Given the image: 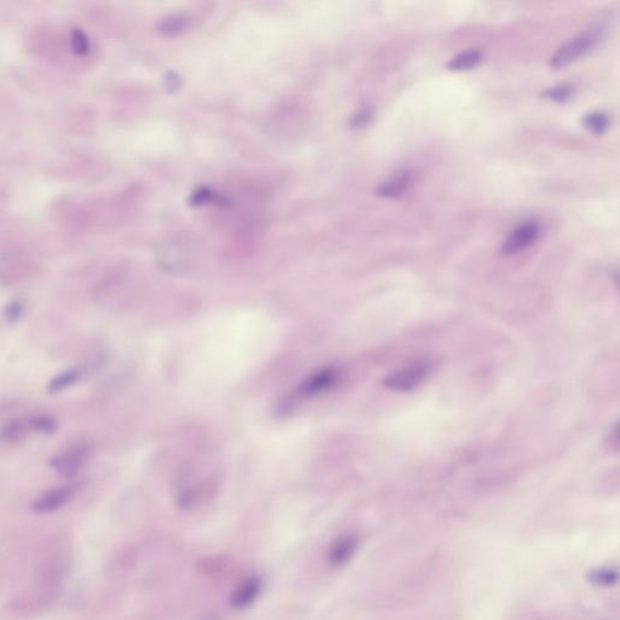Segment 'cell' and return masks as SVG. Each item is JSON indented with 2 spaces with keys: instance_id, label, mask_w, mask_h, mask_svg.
<instances>
[{
  "instance_id": "obj_1",
  "label": "cell",
  "mask_w": 620,
  "mask_h": 620,
  "mask_svg": "<svg viewBox=\"0 0 620 620\" xmlns=\"http://www.w3.org/2000/svg\"><path fill=\"white\" fill-rule=\"evenodd\" d=\"M90 445L85 441H76L49 460V467L62 478L73 480L84 469L90 458Z\"/></svg>"
},
{
  "instance_id": "obj_2",
  "label": "cell",
  "mask_w": 620,
  "mask_h": 620,
  "mask_svg": "<svg viewBox=\"0 0 620 620\" xmlns=\"http://www.w3.org/2000/svg\"><path fill=\"white\" fill-rule=\"evenodd\" d=\"M601 38L598 29H590L584 33L579 34L576 38L571 39L569 43L564 44L555 52L550 58V67L554 69H560L578 58L584 56L590 51L597 42Z\"/></svg>"
},
{
  "instance_id": "obj_3",
  "label": "cell",
  "mask_w": 620,
  "mask_h": 620,
  "mask_svg": "<svg viewBox=\"0 0 620 620\" xmlns=\"http://www.w3.org/2000/svg\"><path fill=\"white\" fill-rule=\"evenodd\" d=\"M431 369L433 365L429 361H418L393 372L385 378L384 385L398 392L412 390L431 374Z\"/></svg>"
},
{
  "instance_id": "obj_4",
  "label": "cell",
  "mask_w": 620,
  "mask_h": 620,
  "mask_svg": "<svg viewBox=\"0 0 620 620\" xmlns=\"http://www.w3.org/2000/svg\"><path fill=\"white\" fill-rule=\"evenodd\" d=\"M79 488L81 483H69L60 487L50 488L32 503V510L38 514L56 512L57 509L66 505L76 496Z\"/></svg>"
},
{
  "instance_id": "obj_5",
  "label": "cell",
  "mask_w": 620,
  "mask_h": 620,
  "mask_svg": "<svg viewBox=\"0 0 620 620\" xmlns=\"http://www.w3.org/2000/svg\"><path fill=\"white\" fill-rule=\"evenodd\" d=\"M27 258L21 253L9 252L0 256V285L12 286L28 275Z\"/></svg>"
},
{
  "instance_id": "obj_6",
  "label": "cell",
  "mask_w": 620,
  "mask_h": 620,
  "mask_svg": "<svg viewBox=\"0 0 620 620\" xmlns=\"http://www.w3.org/2000/svg\"><path fill=\"white\" fill-rule=\"evenodd\" d=\"M538 235H539L538 223L526 222L525 224H521L507 237V240L503 244L502 252L504 255H512L520 252L521 250L530 246V244H533Z\"/></svg>"
},
{
  "instance_id": "obj_7",
  "label": "cell",
  "mask_w": 620,
  "mask_h": 620,
  "mask_svg": "<svg viewBox=\"0 0 620 620\" xmlns=\"http://www.w3.org/2000/svg\"><path fill=\"white\" fill-rule=\"evenodd\" d=\"M263 589V582L260 577L251 576L239 583L232 596H231V606L235 610H244L246 607L251 606L256 601Z\"/></svg>"
},
{
  "instance_id": "obj_8",
  "label": "cell",
  "mask_w": 620,
  "mask_h": 620,
  "mask_svg": "<svg viewBox=\"0 0 620 620\" xmlns=\"http://www.w3.org/2000/svg\"><path fill=\"white\" fill-rule=\"evenodd\" d=\"M29 433L27 418H11L0 424V442L9 446L19 445L28 437Z\"/></svg>"
},
{
  "instance_id": "obj_9",
  "label": "cell",
  "mask_w": 620,
  "mask_h": 620,
  "mask_svg": "<svg viewBox=\"0 0 620 620\" xmlns=\"http://www.w3.org/2000/svg\"><path fill=\"white\" fill-rule=\"evenodd\" d=\"M358 545V538L355 535H342L336 540H333L328 553L327 560L333 567H341L346 564L354 554Z\"/></svg>"
},
{
  "instance_id": "obj_10",
  "label": "cell",
  "mask_w": 620,
  "mask_h": 620,
  "mask_svg": "<svg viewBox=\"0 0 620 620\" xmlns=\"http://www.w3.org/2000/svg\"><path fill=\"white\" fill-rule=\"evenodd\" d=\"M84 369L81 367H72V369H65L60 374H56L53 378L49 382L48 392L50 394L61 393L66 389H69L76 383H79L83 377H84Z\"/></svg>"
},
{
  "instance_id": "obj_11",
  "label": "cell",
  "mask_w": 620,
  "mask_h": 620,
  "mask_svg": "<svg viewBox=\"0 0 620 620\" xmlns=\"http://www.w3.org/2000/svg\"><path fill=\"white\" fill-rule=\"evenodd\" d=\"M413 176L411 172H403L385 182L377 190V194L384 198H396L403 194L410 185H412Z\"/></svg>"
},
{
  "instance_id": "obj_12",
  "label": "cell",
  "mask_w": 620,
  "mask_h": 620,
  "mask_svg": "<svg viewBox=\"0 0 620 620\" xmlns=\"http://www.w3.org/2000/svg\"><path fill=\"white\" fill-rule=\"evenodd\" d=\"M26 304L21 299H12L0 312V328L15 326L24 317Z\"/></svg>"
},
{
  "instance_id": "obj_13",
  "label": "cell",
  "mask_w": 620,
  "mask_h": 620,
  "mask_svg": "<svg viewBox=\"0 0 620 620\" xmlns=\"http://www.w3.org/2000/svg\"><path fill=\"white\" fill-rule=\"evenodd\" d=\"M31 431L51 435L57 430V421L53 417L47 413H34L27 417Z\"/></svg>"
},
{
  "instance_id": "obj_14",
  "label": "cell",
  "mask_w": 620,
  "mask_h": 620,
  "mask_svg": "<svg viewBox=\"0 0 620 620\" xmlns=\"http://www.w3.org/2000/svg\"><path fill=\"white\" fill-rule=\"evenodd\" d=\"M483 60V53L478 50H469V51L462 52L458 56L453 57L447 67L452 71H463V69H470L473 67L476 66Z\"/></svg>"
},
{
  "instance_id": "obj_15",
  "label": "cell",
  "mask_w": 620,
  "mask_h": 620,
  "mask_svg": "<svg viewBox=\"0 0 620 620\" xmlns=\"http://www.w3.org/2000/svg\"><path fill=\"white\" fill-rule=\"evenodd\" d=\"M583 124L592 133L602 135L608 128V118L606 114L594 112L584 117Z\"/></svg>"
},
{
  "instance_id": "obj_16",
  "label": "cell",
  "mask_w": 620,
  "mask_h": 620,
  "mask_svg": "<svg viewBox=\"0 0 620 620\" xmlns=\"http://www.w3.org/2000/svg\"><path fill=\"white\" fill-rule=\"evenodd\" d=\"M573 95L572 85H560L551 87L549 90L545 91L543 96L548 100L555 101V102H564L571 99Z\"/></svg>"
},
{
  "instance_id": "obj_17",
  "label": "cell",
  "mask_w": 620,
  "mask_h": 620,
  "mask_svg": "<svg viewBox=\"0 0 620 620\" xmlns=\"http://www.w3.org/2000/svg\"><path fill=\"white\" fill-rule=\"evenodd\" d=\"M369 117H371V112H369V109H364L362 112H361L358 117L355 118V125L356 126H361V125H365V124L367 123V120H369Z\"/></svg>"
}]
</instances>
